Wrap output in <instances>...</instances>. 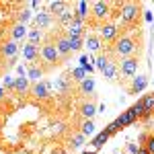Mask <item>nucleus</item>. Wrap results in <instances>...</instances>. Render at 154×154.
Listing matches in <instances>:
<instances>
[{
  "instance_id": "obj_1",
  "label": "nucleus",
  "mask_w": 154,
  "mask_h": 154,
  "mask_svg": "<svg viewBox=\"0 0 154 154\" xmlns=\"http://www.w3.org/2000/svg\"><path fill=\"white\" fill-rule=\"evenodd\" d=\"M136 49H138V43L131 39V37L128 35H123V37H119L117 41L111 45V51H113V56L115 58H121V60H125V58H134V54H136Z\"/></svg>"
},
{
  "instance_id": "obj_2",
  "label": "nucleus",
  "mask_w": 154,
  "mask_h": 154,
  "mask_svg": "<svg viewBox=\"0 0 154 154\" xmlns=\"http://www.w3.org/2000/svg\"><path fill=\"white\" fill-rule=\"evenodd\" d=\"M39 58H41V62L45 66H54V64H60L62 56H60V51H58L54 41H45L41 45V49H39Z\"/></svg>"
},
{
  "instance_id": "obj_3",
  "label": "nucleus",
  "mask_w": 154,
  "mask_h": 154,
  "mask_svg": "<svg viewBox=\"0 0 154 154\" xmlns=\"http://www.w3.org/2000/svg\"><path fill=\"white\" fill-rule=\"evenodd\" d=\"M54 23H56V19L49 14V11H41V8H39V11L33 14V25H35V29H39V31L51 29Z\"/></svg>"
},
{
  "instance_id": "obj_4",
  "label": "nucleus",
  "mask_w": 154,
  "mask_h": 154,
  "mask_svg": "<svg viewBox=\"0 0 154 154\" xmlns=\"http://www.w3.org/2000/svg\"><path fill=\"white\" fill-rule=\"evenodd\" d=\"M140 14V6L136 2H123L121 4V23L123 25H131Z\"/></svg>"
},
{
  "instance_id": "obj_5",
  "label": "nucleus",
  "mask_w": 154,
  "mask_h": 154,
  "mask_svg": "<svg viewBox=\"0 0 154 154\" xmlns=\"http://www.w3.org/2000/svg\"><path fill=\"white\" fill-rule=\"evenodd\" d=\"M99 37L107 43H115L119 39V27L113 23H103L99 27Z\"/></svg>"
},
{
  "instance_id": "obj_6",
  "label": "nucleus",
  "mask_w": 154,
  "mask_h": 154,
  "mask_svg": "<svg viewBox=\"0 0 154 154\" xmlns=\"http://www.w3.org/2000/svg\"><path fill=\"white\" fill-rule=\"evenodd\" d=\"M138 58H125L119 62V74L125 76V78H134L138 74Z\"/></svg>"
},
{
  "instance_id": "obj_7",
  "label": "nucleus",
  "mask_w": 154,
  "mask_h": 154,
  "mask_svg": "<svg viewBox=\"0 0 154 154\" xmlns=\"http://www.w3.org/2000/svg\"><path fill=\"white\" fill-rule=\"evenodd\" d=\"M64 35L68 37V39H70V37H84V21H80V19L74 17V21L64 29Z\"/></svg>"
},
{
  "instance_id": "obj_8",
  "label": "nucleus",
  "mask_w": 154,
  "mask_h": 154,
  "mask_svg": "<svg viewBox=\"0 0 154 154\" xmlns=\"http://www.w3.org/2000/svg\"><path fill=\"white\" fill-rule=\"evenodd\" d=\"M19 51H21L19 43H17V41H12V39L4 41V43L0 45V56H2V58H6V60H14Z\"/></svg>"
},
{
  "instance_id": "obj_9",
  "label": "nucleus",
  "mask_w": 154,
  "mask_h": 154,
  "mask_svg": "<svg viewBox=\"0 0 154 154\" xmlns=\"http://www.w3.org/2000/svg\"><path fill=\"white\" fill-rule=\"evenodd\" d=\"M109 2H93L91 4V14L99 19V21H105L107 17H109Z\"/></svg>"
},
{
  "instance_id": "obj_10",
  "label": "nucleus",
  "mask_w": 154,
  "mask_h": 154,
  "mask_svg": "<svg viewBox=\"0 0 154 154\" xmlns=\"http://www.w3.org/2000/svg\"><path fill=\"white\" fill-rule=\"evenodd\" d=\"M39 49H41L39 45H33V43L27 41L23 48H21V51H23V58L27 60L29 64H35L37 60H39Z\"/></svg>"
},
{
  "instance_id": "obj_11",
  "label": "nucleus",
  "mask_w": 154,
  "mask_h": 154,
  "mask_svg": "<svg viewBox=\"0 0 154 154\" xmlns=\"http://www.w3.org/2000/svg\"><path fill=\"white\" fill-rule=\"evenodd\" d=\"M84 45L88 48L91 54H101V49H103V39L99 35H84Z\"/></svg>"
},
{
  "instance_id": "obj_12",
  "label": "nucleus",
  "mask_w": 154,
  "mask_h": 154,
  "mask_svg": "<svg viewBox=\"0 0 154 154\" xmlns=\"http://www.w3.org/2000/svg\"><path fill=\"white\" fill-rule=\"evenodd\" d=\"M31 95L35 99H48L49 97V82L41 80V82H35L31 86Z\"/></svg>"
},
{
  "instance_id": "obj_13",
  "label": "nucleus",
  "mask_w": 154,
  "mask_h": 154,
  "mask_svg": "<svg viewBox=\"0 0 154 154\" xmlns=\"http://www.w3.org/2000/svg\"><path fill=\"white\" fill-rule=\"evenodd\" d=\"M29 35V29H27V25H21V23H14L11 27V39L12 41H23L25 37Z\"/></svg>"
},
{
  "instance_id": "obj_14",
  "label": "nucleus",
  "mask_w": 154,
  "mask_h": 154,
  "mask_svg": "<svg viewBox=\"0 0 154 154\" xmlns=\"http://www.w3.org/2000/svg\"><path fill=\"white\" fill-rule=\"evenodd\" d=\"M74 17H76V14H74V6H68L66 11L60 14V17H56V25H58V27H64V29H66V27H68V25H70L72 21H74Z\"/></svg>"
},
{
  "instance_id": "obj_15",
  "label": "nucleus",
  "mask_w": 154,
  "mask_h": 154,
  "mask_svg": "<svg viewBox=\"0 0 154 154\" xmlns=\"http://www.w3.org/2000/svg\"><path fill=\"white\" fill-rule=\"evenodd\" d=\"M74 14H76V19L86 21V19H88V14H91V4H88V2H84V0L76 2V4H74Z\"/></svg>"
},
{
  "instance_id": "obj_16",
  "label": "nucleus",
  "mask_w": 154,
  "mask_h": 154,
  "mask_svg": "<svg viewBox=\"0 0 154 154\" xmlns=\"http://www.w3.org/2000/svg\"><path fill=\"white\" fill-rule=\"evenodd\" d=\"M146 86H148V78H146L144 74H138L136 78H131V88H130V93H131V95L142 93V91H146Z\"/></svg>"
},
{
  "instance_id": "obj_17",
  "label": "nucleus",
  "mask_w": 154,
  "mask_h": 154,
  "mask_svg": "<svg viewBox=\"0 0 154 154\" xmlns=\"http://www.w3.org/2000/svg\"><path fill=\"white\" fill-rule=\"evenodd\" d=\"M54 43H56V48H58V51H60L62 58H66V56L72 51V49H70V39H68L66 35H58Z\"/></svg>"
},
{
  "instance_id": "obj_18",
  "label": "nucleus",
  "mask_w": 154,
  "mask_h": 154,
  "mask_svg": "<svg viewBox=\"0 0 154 154\" xmlns=\"http://www.w3.org/2000/svg\"><path fill=\"white\" fill-rule=\"evenodd\" d=\"M31 80L27 78V76H21V78H17L14 80V91L12 93H17V95H25V93H29L31 91Z\"/></svg>"
},
{
  "instance_id": "obj_19",
  "label": "nucleus",
  "mask_w": 154,
  "mask_h": 154,
  "mask_svg": "<svg viewBox=\"0 0 154 154\" xmlns=\"http://www.w3.org/2000/svg\"><path fill=\"white\" fill-rule=\"evenodd\" d=\"M70 4L68 2H64V0H56V2H48V11H49V14L56 19V17H60L62 12L66 11Z\"/></svg>"
},
{
  "instance_id": "obj_20",
  "label": "nucleus",
  "mask_w": 154,
  "mask_h": 154,
  "mask_svg": "<svg viewBox=\"0 0 154 154\" xmlns=\"http://www.w3.org/2000/svg\"><path fill=\"white\" fill-rule=\"evenodd\" d=\"M103 76H105V80H115V78L119 76V64L117 62L111 60L105 68H103Z\"/></svg>"
},
{
  "instance_id": "obj_21",
  "label": "nucleus",
  "mask_w": 154,
  "mask_h": 154,
  "mask_svg": "<svg viewBox=\"0 0 154 154\" xmlns=\"http://www.w3.org/2000/svg\"><path fill=\"white\" fill-rule=\"evenodd\" d=\"M27 78L31 80V82H41V78H43V68H39L37 64H29V70H27Z\"/></svg>"
},
{
  "instance_id": "obj_22",
  "label": "nucleus",
  "mask_w": 154,
  "mask_h": 154,
  "mask_svg": "<svg viewBox=\"0 0 154 154\" xmlns=\"http://www.w3.org/2000/svg\"><path fill=\"white\" fill-rule=\"evenodd\" d=\"M80 115H82V119H93L97 115V105L93 101H84L80 105Z\"/></svg>"
},
{
  "instance_id": "obj_23",
  "label": "nucleus",
  "mask_w": 154,
  "mask_h": 154,
  "mask_svg": "<svg viewBox=\"0 0 154 154\" xmlns=\"http://www.w3.org/2000/svg\"><path fill=\"white\" fill-rule=\"evenodd\" d=\"M78 86H80V93H82V95H93V93H95V78H93V76H86Z\"/></svg>"
},
{
  "instance_id": "obj_24",
  "label": "nucleus",
  "mask_w": 154,
  "mask_h": 154,
  "mask_svg": "<svg viewBox=\"0 0 154 154\" xmlns=\"http://www.w3.org/2000/svg\"><path fill=\"white\" fill-rule=\"evenodd\" d=\"M33 14H35V12L31 11L29 6H23V8L19 11V14H17V23H21V25H27L29 21H31V19H33Z\"/></svg>"
},
{
  "instance_id": "obj_25",
  "label": "nucleus",
  "mask_w": 154,
  "mask_h": 154,
  "mask_svg": "<svg viewBox=\"0 0 154 154\" xmlns=\"http://www.w3.org/2000/svg\"><path fill=\"white\" fill-rule=\"evenodd\" d=\"M95 121L93 119H84L82 123H80V134H82L84 138H91L93 134H95Z\"/></svg>"
},
{
  "instance_id": "obj_26",
  "label": "nucleus",
  "mask_w": 154,
  "mask_h": 154,
  "mask_svg": "<svg viewBox=\"0 0 154 154\" xmlns=\"http://www.w3.org/2000/svg\"><path fill=\"white\" fill-rule=\"evenodd\" d=\"M27 39H29V43H33V45H39L41 41H43V31H39V29H29V35H27Z\"/></svg>"
},
{
  "instance_id": "obj_27",
  "label": "nucleus",
  "mask_w": 154,
  "mask_h": 154,
  "mask_svg": "<svg viewBox=\"0 0 154 154\" xmlns=\"http://www.w3.org/2000/svg\"><path fill=\"white\" fill-rule=\"evenodd\" d=\"M140 101H142L144 111H146V117H148V115H150V113L154 111V93H152V95H144Z\"/></svg>"
},
{
  "instance_id": "obj_28",
  "label": "nucleus",
  "mask_w": 154,
  "mask_h": 154,
  "mask_svg": "<svg viewBox=\"0 0 154 154\" xmlns=\"http://www.w3.org/2000/svg\"><path fill=\"white\" fill-rule=\"evenodd\" d=\"M128 111H130V115H131L134 119H138V117H146V111H144L142 101H138L136 105H131L130 109H128Z\"/></svg>"
},
{
  "instance_id": "obj_29",
  "label": "nucleus",
  "mask_w": 154,
  "mask_h": 154,
  "mask_svg": "<svg viewBox=\"0 0 154 154\" xmlns=\"http://www.w3.org/2000/svg\"><path fill=\"white\" fill-rule=\"evenodd\" d=\"M109 140V134H107V130H103V131H99L95 136V140H93V148L95 150H99V148H103V144Z\"/></svg>"
},
{
  "instance_id": "obj_30",
  "label": "nucleus",
  "mask_w": 154,
  "mask_h": 154,
  "mask_svg": "<svg viewBox=\"0 0 154 154\" xmlns=\"http://www.w3.org/2000/svg\"><path fill=\"white\" fill-rule=\"evenodd\" d=\"M84 140H86V138H84L80 131H78V134H74V136H70V146H72V150H80V148L84 146Z\"/></svg>"
},
{
  "instance_id": "obj_31",
  "label": "nucleus",
  "mask_w": 154,
  "mask_h": 154,
  "mask_svg": "<svg viewBox=\"0 0 154 154\" xmlns=\"http://www.w3.org/2000/svg\"><path fill=\"white\" fill-rule=\"evenodd\" d=\"M86 76H88V74H86V72H84L80 66H78V68H72V70H70V80H74V82H78V84L82 82Z\"/></svg>"
},
{
  "instance_id": "obj_32",
  "label": "nucleus",
  "mask_w": 154,
  "mask_h": 154,
  "mask_svg": "<svg viewBox=\"0 0 154 154\" xmlns=\"http://www.w3.org/2000/svg\"><path fill=\"white\" fill-rule=\"evenodd\" d=\"M134 121H136V119L130 115V111H123V113L115 119V123H117L119 128H125V125H130V123H134Z\"/></svg>"
},
{
  "instance_id": "obj_33",
  "label": "nucleus",
  "mask_w": 154,
  "mask_h": 154,
  "mask_svg": "<svg viewBox=\"0 0 154 154\" xmlns=\"http://www.w3.org/2000/svg\"><path fill=\"white\" fill-rule=\"evenodd\" d=\"M78 66H80V68H82V70L86 72L88 76H91V72H95V66L88 62V56H86V54H84V56H80V60H78Z\"/></svg>"
},
{
  "instance_id": "obj_34",
  "label": "nucleus",
  "mask_w": 154,
  "mask_h": 154,
  "mask_svg": "<svg viewBox=\"0 0 154 154\" xmlns=\"http://www.w3.org/2000/svg\"><path fill=\"white\" fill-rule=\"evenodd\" d=\"M109 62H111V58H107V56H103V54H99V56H97V60H95V68L103 72V68H105Z\"/></svg>"
},
{
  "instance_id": "obj_35",
  "label": "nucleus",
  "mask_w": 154,
  "mask_h": 154,
  "mask_svg": "<svg viewBox=\"0 0 154 154\" xmlns=\"http://www.w3.org/2000/svg\"><path fill=\"white\" fill-rule=\"evenodd\" d=\"M82 45H84V37H70V49L72 51L82 49Z\"/></svg>"
},
{
  "instance_id": "obj_36",
  "label": "nucleus",
  "mask_w": 154,
  "mask_h": 154,
  "mask_svg": "<svg viewBox=\"0 0 154 154\" xmlns=\"http://www.w3.org/2000/svg\"><path fill=\"white\" fill-rule=\"evenodd\" d=\"M14 80H17V78H12V76L6 74V76L2 78V86H4L6 91H14Z\"/></svg>"
},
{
  "instance_id": "obj_37",
  "label": "nucleus",
  "mask_w": 154,
  "mask_h": 154,
  "mask_svg": "<svg viewBox=\"0 0 154 154\" xmlns=\"http://www.w3.org/2000/svg\"><path fill=\"white\" fill-rule=\"evenodd\" d=\"M105 130H107V134H109V136H113V134H115V131L119 130V125L115 123V121H113V123H109V125H107Z\"/></svg>"
},
{
  "instance_id": "obj_38",
  "label": "nucleus",
  "mask_w": 154,
  "mask_h": 154,
  "mask_svg": "<svg viewBox=\"0 0 154 154\" xmlns=\"http://www.w3.org/2000/svg\"><path fill=\"white\" fill-rule=\"evenodd\" d=\"M146 148H148V152L150 154H154V136H150V138H146Z\"/></svg>"
},
{
  "instance_id": "obj_39",
  "label": "nucleus",
  "mask_w": 154,
  "mask_h": 154,
  "mask_svg": "<svg viewBox=\"0 0 154 154\" xmlns=\"http://www.w3.org/2000/svg\"><path fill=\"white\" fill-rule=\"evenodd\" d=\"M144 19H146L148 23H154V17H152V12H150V11H146V12H144Z\"/></svg>"
},
{
  "instance_id": "obj_40",
  "label": "nucleus",
  "mask_w": 154,
  "mask_h": 154,
  "mask_svg": "<svg viewBox=\"0 0 154 154\" xmlns=\"http://www.w3.org/2000/svg\"><path fill=\"white\" fill-rule=\"evenodd\" d=\"M138 148H140V146H136V144H130V146H128V150H130L131 154H138Z\"/></svg>"
},
{
  "instance_id": "obj_41",
  "label": "nucleus",
  "mask_w": 154,
  "mask_h": 154,
  "mask_svg": "<svg viewBox=\"0 0 154 154\" xmlns=\"http://www.w3.org/2000/svg\"><path fill=\"white\" fill-rule=\"evenodd\" d=\"M17 72H19L21 76H27V70H25V66H17Z\"/></svg>"
},
{
  "instance_id": "obj_42",
  "label": "nucleus",
  "mask_w": 154,
  "mask_h": 154,
  "mask_svg": "<svg viewBox=\"0 0 154 154\" xmlns=\"http://www.w3.org/2000/svg\"><path fill=\"white\" fill-rule=\"evenodd\" d=\"M4 97H6V88H4V86H2V84H0V101H2V99H4Z\"/></svg>"
},
{
  "instance_id": "obj_43",
  "label": "nucleus",
  "mask_w": 154,
  "mask_h": 154,
  "mask_svg": "<svg viewBox=\"0 0 154 154\" xmlns=\"http://www.w3.org/2000/svg\"><path fill=\"white\" fill-rule=\"evenodd\" d=\"M138 154H150V152H148V148L144 146V148H138Z\"/></svg>"
},
{
  "instance_id": "obj_44",
  "label": "nucleus",
  "mask_w": 154,
  "mask_h": 154,
  "mask_svg": "<svg viewBox=\"0 0 154 154\" xmlns=\"http://www.w3.org/2000/svg\"><path fill=\"white\" fill-rule=\"evenodd\" d=\"M97 113H105V105H99V107H97Z\"/></svg>"
},
{
  "instance_id": "obj_45",
  "label": "nucleus",
  "mask_w": 154,
  "mask_h": 154,
  "mask_svg": "<svg viewBox=\"0 0 154 154\" xmlns=\"http://www.w3.org/2000/svg\"><path fill=\"white\" fill-rule=\"evenodd\" d=\"M56 154H68V152H66V150H58Z\"/></svg>"
}]
</instances>
